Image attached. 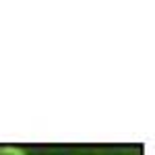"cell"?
I'll list each match as a JSON object with an SVG mask.
<instances>
[{"mask_svg": "<svg viewBox=\"0 0 155 155\" xmlns=\"http://www.w3.org/2000/svg\"><path fill=\"white\" fill-rule=\"evenodd\" d=\"M0 155H21L17 149H11V147H0Z\"/></svg>", "mask_w": 155, "mask_h": 155, "instance_id": "obj_1", "label": "cell"}]
</instances>
